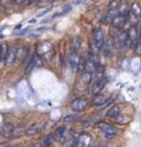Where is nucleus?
Wrapping results in <instances>:
<instances>
[{
	"label": "nucleus",
	"instance_id": "f257e3e1",
	"mask_svg": "<svg viewBox=\"0 0 141 147\" xmlns=\"http://www.w3.org/2000/svg\"><path fill=\"white\" fill-rule=\"evenodd\" d=\"M97 126L102 129V131H103V134H104V137H106V139H108V140L114 139V137L117 136V134H118L117 129H115L114 126L109 125V124H106V123H99Z\"/></svg>",
	"mask_w": 141,
	"mask_h": 147
},
{
	"label": "nucleus",
	"instance_id": "f03ea898",
	"mask_svg": "<svg viewBox=\"0 0 141 147\" xmlns=\"http://www.w3.org/2000/svg\"><path fill=\"white\" fill-rule=\"evenodd\" d=\"M80 63H81V58L80 55L77 54V52H72L69 54L67 57V64H69V67L71 69V71H77L80 67Z\"/></svg>",
	"mask_w": 141,
	"mask_h": 147
},
{
	"label": "nucleus",
	"instance_id": "7ed1b4c3",
	"mask_svg": "<svg viewBox=\"0 0 141 147\" xmlns=\"http://www.w3.org/2000/svg\"><path fill=\"white\" fill-rule=\"evenodd\" d=\"M87 107H88V100L84 97L77 98L71 103V109L74 110V112H82V110H85Z\"/></svg>",
	"mask_w": 141,
	"mask_h": 147
},
{
	"label": "nucleus",
	"instance_id": "20e7f679",
	"mask_svg": "<svg viewBox=\"0 0 141 147\" xmlns=\"http://www.w3.org/2000/svg\"><path fill=\"white\" fill-rule=\"evenodd\" d=\"M111 22H112L113 27H117V28H123V27H124V25L126 24V16L118 13V15H115L114 17L112 18Z\"/></svg>",
	"mask_w": 141,
	"mask_h": 147
},
{
	"label": "nucleus",
	"instance_id": "39448f33",
	"mask_svg": "<svg viewBox=\"0 0 141 147\" xmlns=\"http://www.w3.org/2000/svg\"><path fill=\"white\" fill-rule=\"evenodd\" d=\"M104 34H103V32L101 31V30H98V28H96L93 31V42L96 43V45L98 48H102V45H103V43H104Z\"/></svg>",
	"mask_w": 141,
	"mask_h": 147
},
{
	"label": "nucleus",
	"instance_id": "423d86ee",
	"mask_svg": "<svg viewBox=\"0 0 141 147\" xmlns=\"http://www.w3.org/2000/svg\"><path fill=\"white\" fill-rule=\"evenodd\" d=\"M15 53H16V60L24 61V59L26 58L27 53H28V49H26L25 45H17V47H15Z\"/></svg>",
	"mask_w": 141,
	"mask_h": 147
},
{
	"label": "nucleus",
	"instance_id": "0eeeda50",
	"mask_svg": "<svg viewBox=\"0 0 141 147\" xmlns=\"http://www.w3.org/2000/svg\"><path fill=\"white\" fill-rule=\"evenodd\" d=\"M113 48H114V43H113V40L112 39H107V40H104V43H103L101 49H103V54L106 55V57H111Z\"/></svg>",
	"mask_w": 141,
	"mask_h": 147
},
{
	"label": "nucleus",
	"instance_id": "6e6552de",
	"mask_svg": "<svg viewBox=\"0 0 141 147\" xmlns=\"http://www.w3.org/2000/svg\"><path fill=\"white\" fill-rule=\"evenodd\" d=\"M16 61V53H15V47H9L6 58H5V64L6 65H11Z\"/></svg>",
	"mask_w": 141,
	"mask_h": 147
},
{
	"label": "nucleus",
	"instance_id": "1a4fd4ad",
	"mask_svg": "<svg viewBox=\"0 0 141 147\" xmlns=\"http://www.w3.org/2000/svg\"><path fill=\"white\" fill-rule=\"evenodd\" d=\"M65 131H66V129L64 126H59L57 127V130L54 131V140H57V141H60V142H64L65 141Z\"/></svg>",
	"mask_w": 141,
	"mask_h": 147
},
{
	"label": "nucleus",
	"instance_id": "9d476101",
	"mask_svg": "<svg viewBox=\"0 0 141 147\" xmlns=\"http://www.w3.org/2000/svg\"><path fill=\"white\" fill-rule=\"evenodd\" d=\"M119 114H120V108L118 107V105H114V107L109 108V110L106 114V117L109 118V119H117L118 117H119Z\"/></svg>",
	"mask_w": 141,
	"mask_h": 147
},
{
	"label": "nucleus",
	"instance_id": "9b49d317",
	"mask_svg": "<svg viewBox=\"0 0 141 147\" xmlns=\"http://www.w3.org/2000/svg\"><path fill=\"white\" fill-rule=\"evenodd\" d=\"M9 50V44L6 42H4L0 44V63H5V58Z\"/></svg>",
	"mask_w": 141,
	"mask_h": 147
},
{
	"label": "nucleus",
	"instance_id": "f8f14e48",
	"mask_svg": "<svg viewBox=\"0 0 141 147\" xmlns=\"http://www.w3.org/2000/svg\"><path fill=\"white\" fill-rule=\"evenodd\" d=\"M84 69H85V71L94 72L96 71V69H97V64L93 63L91 59H87V60L85 61V64H84Z\"/></svg>",
	"mask_w": 141,
	"mask_h": 147
},
{
	"label": "nucleus",
	"instance_id": "ddd939ff",
	"mask_svg": "<svg viewBox=\"0 0 141 147\" xmlns=\"http://www.w3.org/2000/svg\"><path fill=\"white\" fill-rule=\"evenodd\" d=\"M129 12H130V7H129L128 4H126V3H120L119 6H118V13L126 16Z\"/></svg>",
	"mask_w": 141,
	"mask_h": 147
},
{
	"label": "nucleus",
	"instance_id": "4468645a",
	"mask_svg": "<svg viewBox=\"0 0 141 147\" xmlns=\"http://www.w3.org/2000/svg\"><path fill=\"white\" fill-rule=\"evenodd\" d=\"M39 130L40 129H39L38 125H32L25 131V135H27V136H36L39 132Z\"/></svg>",
	"mask_w": 141,
	"mask_h": 147
},
{
	"label": "nucleus",
	"instance_id": "2eb2a0df",
	"mask_svg": "<svg viewBox=\"0 0 141 147\" xmlns=\"http://www.w3.org/2000/svg\"><path fill=\"white\" fill-rule=\"evenodd\" d=\"M72 9V4H66V5H64L63 6V9H61V11H59L58 13H55L53 17H59V16H64V15H66V13H69L70 12V10Z\"/></svg>",
	"mask_w": 141,
	"mask_h": 147
},
{
	"label": "nucleus",
	"instance_id": "dca6fc26",
	"mask_svg": "<svg viewBox=\"0 0 141 147\" xmlns=\"http://www.w3.org/2000/svg\"><path fill=\"white\" fill-rule=\"evenodd\" d=\"M81 81H82V84H85V85H90L91 82H92V72L85 71L82 74V76H81Z\"/></svg>",
	"mask_w": 141,
	"mask_h": 147
},
{
	"label": "nucleus",
	"instance_id": "f3484780",
	"mask_svg": "<svg viewBox=\"0 0 141 147\" xmlns=\"http://www.w3.org/2000/svg\"><path fill=\"white\" fill-rule=\"evenodd\" d=\"M96 97L93 98V104L94 105H104V103L107 102V98L104 97V96H97L94 94Z\"/></svg>",
	"mask_w": 141,
	"mask_h": 147
},
{
	"label": "nucleus",
	"instance_id": "a211bd4d",
	"mask_svg": "<svg viewBox=\"0 0 141 147\" xmlns=\"http://www.w3.org/2000/svg\"><path fill=\"white\" fill-rule=\"evenodd\" d=\"M80 47H81V40H80V38L75 37V38L71 40V49L74 50V52H77V50L80 49Z\"/></svg>",
	"mask_w": 141,
	"mask_h": 147
},
{
	"label": "nucleus",
	"instance_id": "6ab92c4d",
	"mask_svg": "<svg viewBox=\"0 0 141 147\" xmlns=\"http://www.w3.org/2000/svg\"><path fill=\"white\" fill-rule=\"evenodd\" d=\"M130 11L133 12L134 15H136V16H140L141 15V7H140V5H139L138 3H134L133 5H131Z\"/></svg>",
	"mask_w": 141,
	"mask_h": 147
},
{
	"label": "nucleus",
	"instance_id": "aec40b11",
	"mask_svg": "<svg viewBox=\"0 0 141 147\" xmlns=\"http://www.w3.org/2000/svg\"><path fill=\"white\" fill-rule=\"evenodd\" d=\"M99 49H101V48H98L97 45H96V43L92 40V43L90 44V54H96V55H98Z\"/></svg>",
	"mask_w": 141,
	"mask_h": 147
},
{
	"label": "nucleus",
	"instance_id": "412c9836",
	"mask_svg": "<svg viewBox=\"0 0 141 147\" xmlns=\"http://www.w3.org/2000/svg\"><path fill=\"white\" fill-rule=\"evenodd\" d=\"M79 115L77 114H71V115H66L65 118H64V120L66 121V123H74V121H76V120H79Z\"/></svg>",
	"mask_w": 141,
	"mask_h": 147
},
{
	"label": "nucleus",
	"instance_id": "4be33fe9",
	"mask_svg": "<svg viewBox=\"0 0 141 147\" xmlns=\"http://www.w3.org/2000/svg\"><path fill=\"white\" fill-rule=\"evenodd\" d=\"M118 6H119L118 0H111V3L108 5V10H118Z\"/></svg>",
	"mask_w": 141,
	"mask_h": 147
},
{
	"label": "nucleus",
	"instance_id": "5701e85b",
	"mask_svg": "<svg viewBox=\"0 0 141 147\" xmlns=\"http://www.w3.org/2000/svg\"><path fill=\"white\" fill-rule=\"evenodd\" d=\"M53 142H54V136H53V135H49V136L45 137L44 145H45V146H51V145H53Z\"/></svg>",
	"mask_w": 141,
	"mask_h": 147
},
{
	"label": "nucleus",
	"instance_id": "b1692460",
	"mask_svg": "<svg viewBox=\"0 0 141 147\" xmlns=\"http://www.w3.org/2000/svg\"><path fill=\"white\" fill-rule=\"evenodd\" d=\"M31 30L30 28H24V30H22V31H19V32H16V33H15V36H25V34H27V33H28V32H30Z\"/></svg>",
	"mask_w": 141,
	"mask_h": 147
},
{
	"label": "nucleus",
	"instance_id": "393cba45",
	"mask_svg": "<svg viewBox=\"0 0 141 147\" xmlns=\"http://www.w3.org/2000/svg\"><path fill=\"white\" fill-rule=\"evenodd\" d=\"M135 53L138 54V55H141V43L140 42H138L136 43V45H135Z\"/></svg>",
	"mask_w": 141,
	"mask_h": 147
},
{
	"label": "nucleus",
	"instance_id": "a878e982",
	"mask_svg": "<svg viewBox=\"0 0 141 147\" xmlns=\"http://www.w3.org/2000/svg\"><path fill=\"white\" fill-rule=\"evenodd\" d=\"M86 0H72V5H79V4H84Z\"/></svg>",
	"mask_w": 141,
	"mask_h": 147
},
{
	"label": "nucleus",
	"instance_id": "bb28decb",
	"mask_svg": "<svg viewBox=\"0 0 141 147\" xmlns=\"http://www.w3.org/2000/svg\"><path fill=\"white\" fill-rule=\"evenodd\" d=\"M39 36V33H30V38H38Z\"/></svg>",
	"mask_w": 141,
	"mask_h": 147
},
{
	"label": "nucleus",
	"instance_id": "cd10ccee",
	"mask_svg": "<svg viewBox=\"0 0 141 147\" xmlns=\"http://www.w3.org/2000/svg\"><path fill=\"white\" fill-rule=\"evenodd\" d=\"M47 30V27H39V28H37L36 31H38V32H43V31H45Z\"/></svg>",
	"mask_w": 141,
	"mask_h": 147
},
{
	"label": "nucleus",
	"instance_id": "c85d7f7f",
	"mask_svg": "<svg viewBox=\"0 0 141 147\" xmlns=\"http://www.w3.org/2000/svg\"><path fill=\"white\" fill-rule=\"evenodd\" d=\"M48 11H49V10H45V11H43L42 13H39V15H38V16H39V17H40V16H44V15H45V13H47Z\"/></svg>",
	"mask_w": 141,
	"mask_h": 147
},
{
	"label": "nucleus",
	"instance_id": "c756f323",
	"mask_svg": "<svg viewBox=\"0 0 141 147\" xmlns=\"http://www.w3.org/2000/svg\"><path fill=\"white\" fill-rule=\"evenodd\" d=\"M44 1H52V0H38V3H44Z\"/></svg>",
	"mask_w": 141,
	"mask_h": 147
},
{
	"label": "nucleus",
	"instance_id": "7c9ffc66",
	"mask_svg": "<svg viewBox=\"0 0 141 147\" xmlns=\"http://www.w3.org/2000/svg\"><path fill=\"white\" fill-rule=\"evenodd\" d=\"M36 21H37V20H36V18H33V20H30V24H34Z\"/></svg>",
	"mask_w": 141,
	"mask_h": 147
},
{
	"label": "nucleus",
	"instance_id": "2f4dec72",
	"mask_svg": "<svg viewBox=\"0 0 141 147\" xmlns=\"http://www.w3.org/2000/svg\"><path fill=\"white\" fill-rule=\"evenodd\" d=\"M0 3H1V0H0Z\"/></svg>",
	"mask_w": 141,
	"mask_h": 147
}]
</instances>
